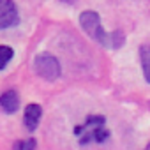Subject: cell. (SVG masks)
I'll use <instances>...</instances> for the list:
<instances>
[{"instance_id":"1","label":"cell","mask_w":150,"mask_h":150,"mask_svg":"<svg viewBox=\"0 0 150 150\" xmlns=\"http://www.w3.org/2000/svg\"><path fill=\"white\" fill-rule=\"evenodd\" d=\"M80 25L85 30V34L88 37H92L96 42L103 44L104 48L110 50H118L124 46V32L122 30H115V32H104L103 25H101V16L96 11H85L80 14Z\"/></svg>"},{"instance_id":"2","label":"cell","mask_w":150,"mask_h":150,"mask_svg":"<svg viewBox=\"0 0 150 150\" xmlns=\"http://www.w3.org/2000/svg\"><path fill=\"white\" fill-rule=\"evenodd\" d=\"M74 134L78 136L80 145H88L90 141L103 143L110 138V131L106 129V118L103 115H90L85 124L74 127Z\"/></svg>"},{"instance_id":"3","label":"cell","mask_w":150,"mask_h":150,"mask_svg":"<svg viewBox=\"0 0 150 150\" xmlns=\"http://www.w3.org/2000/svg\"><path fill=\"white\" fill-rule=\"evenodd\" d=\"M34 69H35V72L41 78H44L48 81H53V80L60 78V74H62L60 62L57 60V57H53L50 53L37 55L35 60H34Z\"/></svg>"},{"instance_id":"4","label":"cell","mask_w":150,"mask_h":150,"mask_svg":"<svg viewBox=\"0 0 150 150\" xmlns=\"http://www.w3.org/2000/svg\"><path fill=\"white\" fill-rule=\"evenodd\" d=\"M20 21L18 7L13 0H0V30L9 28Z\"/></svg>"},{"instance_id":"5","label":"cell","mask_w":150,"mask_h":150,"mask_svg":"<svg viewBox=\"0 0 150 150\" xmlns=\"http://www.w3.org/2000/svg\"><path fill=\"white\" fill-rule=\"evenodd\" d=\"M41 117H42V108H41L39 104H35V103L28 104V106L25 108V118H23V120H25V127H27L28 131H35L37 125H39Z\"/></svg>"},{"instance_id":"6","label":"cell","mask_w":150,"mask_h":150,"mask_svg":"<svg viewBox=\"0 0 150 150\" xmlns=\"http://www.w3.org/2000/svg\"><path fill=\"white\" fill-rule=\"evenodd\" d=\"M0 108H2L6 113H16L20 108V97L18 92L14 90H7L6 94L0 96Z\"/></svg>"},{"instance_id":"7","label":"cell","mask_w":150,"mask_h":150,"mask_svg":"<svg viewBox=\"0 0 150 150\" xmlns=\"http://www.w3.org/2000/svg\"><path fill=\"white\" fill-rule=\"evenodd\" d=\"M139 60H141V69L145 74V80L150 83V46L139 48Z\"/></svg>"},{"instance_id":"8","label":"cell","mask_w":150,"mask_h":150,"mask_svg":"<svg viewBox=\"0 0 150 150\" xmlns=\"http://www.w3.org/2000/svg\"><path fill=\"white\" fill-rule=\"evenodd\" d=\"M13 57H14V51L11 46H0V71L11 62Z\"/></svg>"},{"instance_id":"9","label":"cell","mask_w":150,"mask_h":150,"mask_svg":"<svg viewBox=\"0 0 150 150\" xmlns=\"http://www.w3.org/2000/svg\"><path fill=\"white\" fill-rule=\"evenodd\" d=\"M37 143L34 138H28V139H18L14 145H13V150H35Z\"/></svg>"},{"instance_id":"10","label":"cell","mask_w":150,"mask_h":150,"mask_svg":"<svg viewBox=\"0 0 150 150\" xmlns=\"http://www.w3.org/2000/svg\"><path fill=\"white\" fill-rule=\"evenodd\" d=\"M145 150H150V143H148V145H146V148H145Z\"/></svg>"}]
</instances>
